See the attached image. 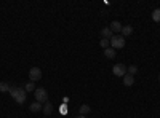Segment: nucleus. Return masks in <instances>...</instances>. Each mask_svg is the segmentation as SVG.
<instances>
[{
    "instance_id": "f257e3e1",
    "label": "nucleus",
    "mask_w": 160,
    "mask_h": 118,
    "mask_svg": "<svg viewBox=\"0 0 160 118\" xmlns=\"http://www.w3.org/2000/svg\"><path fill=\"white\" fill-rule=\"evenodd\" d=\"M10 94H11L13 99L19 104V106H22V104L26 102V89H24V88L11 86V88H10Z\"/></svg>"
},
{
    "instance_id": "f03ea898",
    "label": "nucleus",
    "mask_w": 160,
    "mask_h": 118,
    "mask_svg": "<svg viewBox=\"0 0 160 118\" xmlns=\"http://www.w3.org/2000/svg\"><path fill=\"white\" fill-rule=\"evenodd\" d=\"M109 42H111V48L120 50V48L125 46V37H122V35H112V38Z\"/></svg>"
},
{
    "instance_id": "7ed1b4c3",
    "label": "nucleus",
    "mask_w": 160,
    "mask_h": 118,
    "mask_svg": "<svg viewBox=\"0 0 160 118\" xmlns=\"http://www.w3.org/2000/svg\"><path fill=\"white\" fill-rule=\"evenodd\" d=\"M35 101L40 104L48 102V93L45 88H35Z\"/></svg>"
},
{
    "instance_id": "20e7f679",
    "label": "nucleus",
    "mask_w": 160,
    "mask_h": 118,
    "mask_svg": "<svg viewBox=\"0 0 160 118\" xmlns=\"http://www.w3.org/2000/svg\"><path fill=\"white\" fill-rule=\"evenodd\" d=\"M29 78H31V82H38V80H42V69H38V67H31V70H29Z\"/></svg>"
},
{
    "instance_id": "39448f33",
    "label": "nucleus",
    "mask_w": 160,
    "mask_h": 118,
    "mask_svg": "<svg viewBox=\"0 0 160 118\" xmlns=\"http://www.w3.org/2000/svg\"><path fill=\"white\" fill-rule=\"evenodd\" d=\"M112 72L115 77H123V75H127V65L125 64H115L112 67Z\"/></svg>"
},
{
    "instance_id": "423d86ee",
    "label": "nucleus",
    "mask_w": 160,
    "mask_h": 118,
    "mask_svg": "<svg viewBox=\"0 0 160 118\" xmlns=\"http://www.w3.org/2000/svg\"><path fill=\"white\" fill-rule=\"evenodd\" d=\"M109 29L112 31V34H114V32H117V35H118L120 32H122L123 26H122V22H120V21H112V22H111V27H109Z\"/></svg>"
},
{
    "instance_id": "0eeeda50",
    "label": "nucleus",
    "mask_w": 160,
    "mask_h": 118,
    "mask_svg": "<svg viewBox=\"0 0 160 118\" xmlns=\"http://www.w3.org/2000/svg\"><path fill=\"white\" fill-rule=\"evenodd\" d=\"M42 104H40V102H32L31 104V106H29V110L32 112V113H38V112H42Z\"/></svg>"
},
{
    "instance_id": "6e6552de",
    "label": "nucleus",
    "mask_w": 160,
    "mask_h": 118,
    "mask_svg": "<svg viewBox=\"0 0 160 118\" xmlns=\"http://www.w3.org/2000/svg\"><path fill=\"white\" fill-rule=\"evenodd\" d=\"M133 83H135V77L130 75V73L123 75V85L125 86H133Z\"/></svg>"
},
{
    "instance_id": "1a4fd4ad",
    "label": "nucleus",
    "mask_w": 160,
    "mask_h": 118,
    "mask_svg": "<svg viewBox=\"0 0 160 118\" xmlns=\"http://www.w3.org/2000/svg\"><path fill=\"white\" fill-rule=\"evenodd\" d=\"M91 112V107L88 104H82V106L78 107V115H88Z\"/></svg>"
},
{
    "instance_id": "9d476101",
    "label": "nucleus",
    "mask_w": 160,
    "mask_h": 118,
    "mask_svg": "<svg viewBox=\"0 0 160 118\" xmlns=\"http://www.w3.org/2000/svg\"><path fill=\"white\" fill-rule=\"evenodd\" d=\"M101 37H102V38H108V40H111V38H112V31H111L109 27L101 29Z\"/></svg>"
},
{
    "instance_id": "9b49d317",
    "label": "nucleus",
    "mask_w": 160,
    "mask_h": 118,
    "mask_svg": "<svg viewBox=\"0 0 160 118\" xmlns=\"http://www.w3.org/2000/svg\"><path fill=\"white\" fill-rule=\"evenodd\" d=\"M42 112H43V115H51V113H53V106H51L50 102H45Z\"/></svg>"
},
{
    "instance_id": "f8f14e48",
    "label": "nucleus",
    "mask_w": 160,
    "mask_h": 118,
    "mask_svg": "<svg viewBox=\"0 0 160 118\" xmlns=\"http://www.w3.org/2000/svg\"><path fill=\"white\" fill-rule=\"evenodd\" d=\"M104 56L108 58V59H114V58H115V50L109 46L108 50H104Z\"/></svg>"
},
{
    "instance_id": "ddd939ff",
    "label": "nucleus",
    "mask_w": 160,
    "mask_h": 118,
    "mask_svg": "<svg viewBox=\"0 0 160 118\" xmlns=\"http://www.w3.org/2000/svg\"><path fill=\"white\" fill-rule=\"evenodd\" d=\"M131 34H133V27H131V26H123L122 32H120V35H122V37H128Z\"/></svg>"
},
{
    "instance_id": "4468645a",
    "label": "nucleus",
    "mask_w": 160,
    "mask_h": 118,
    "mask_svg": "<svg viewBox=\"0 0 160 118\" xmlns=\"http://www.w3.org/2000/svg\"><path fill=\"white\" fill-rule=\"evenodd\" d=\"M127 73H130V75H133V77H135V75L138 73V65L131 64L130 67H127Z\"/></svg>"
},
{
    "instance_id": "2eb2a0df",
    "label": "nucleus",
    "mask_w": 160,
    "mask_h": 118,
    "mask_svg": "<svg viewBox=\"0 0 160 118\" xmlns=\"http://www.w3.org/2000/svg\"><path fill=\"white\" fill-rule=\"evenodd\" d=\"M10 85L7 82H0V93H7V91H10Z\"/></svg>"
},
{
    "instance_id": "dca6fc26",
    "label": "nucleus",
    "mask_w": 160,
    "mask_h": 118,
    "mask_svg": "<svg viewBox=\"0 0 160 118\" xmlns=\"http://www.w3.org/2000/svg\"><path fill=\"white\" fill-rule=\"evenodd\" d=\"M152 19H154L155 22H160V8H155V10L152 11Z\"/></svg>"
},
{
    "instance_id": "f3484780",
    "label": "nucleus",
    "mask_w": 160,
    "mask_h": 118,
    "mask_svg": "<svg viewBox=\"0 0 160 118\" xmlns=\"http://www.w3.org/2000/svg\"><path fill=\"white\" fill-rule=\"evenodd\" d=\"M99 45L104 48V50H108L109 48V45H111V42L108 40V38H101V42H99Z\"/></svg>"
},
{
    "instance_id": "a211bd4d",
    "label": "nucleus",
    "mask_w": 160,
    "mask_h": 118,
    "mask_svg": "<svg viewBox=\"0 0 160 118\" xmlns=\"http://www.w3.org/2000/svg\"><path fill=\"white\" fill-rule=\"evenodd\" d=\"M24 89H26V93H28V91H35V85H34V82H29V83H26V86H24Z\"/></svg>"
},
{
    "instance_id": "6ab92c4d",
    "label": "nucleus",
    "mask_w": 160,
    "mask_h": 118,
    "mask_svg": "<svg viewBox=\"0 0 160 118\" xmlns=\"http://www.w3.org/2000/svg\"><path fill=\"white\" fill-rule=\"evenodd\" d=\"M75 118H87V116H85V115H77Z\"/></svg>"
},
{
    "instance_id": "aec40b11",
    "label": "nucleus",
    "mask_w": 160,
    "mask_h": 118,
    "mask_svg": "<svg viewBox=\"0 0 160 118\" xmlns=\"http://www.w3.org/2000/svg\"><path fill=\"white\" fill-rule=\"evenodd\" d=\"M158 82H160V73H158Z\"/></svg>"
}]
</instances>
